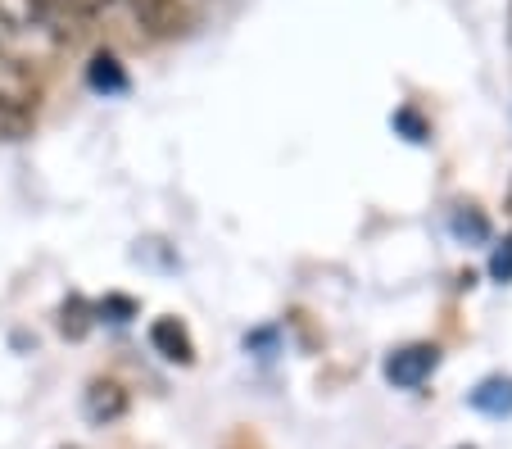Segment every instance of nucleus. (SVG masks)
Returning a JSON list of instances; mask_svg holds the SVG:
<instances>
[{
    "label": "nucleus",
    "instance_id": "f8f14e48",
    "mask_svg": "<svg viewBox=\"0 0 512 449\" xmlns=\"http://www.w3.org/2000/svg\"><path fill=\"white\" fill-rule=\"evenodd\" d=\"M395 123L399 127H408V132H413V141H422L426 137V127H422V118L413 114V109H404V114H395Z\"/></svg>",
    "mask_w": 512,
    "mask_h": 449
},
{
    "label": "nucleus",
    "instance_id": "20e7f679",
    "mask_svg": "<svg viewBox=\"0 0 512 449\" xmlns=\"http://www.w3.org/2000/svg\"><path fill=\"white\" fill-rule=\"evenodd\" d=\"M82 409H87V422H96V427H109V422H118L127 413V391L118 386L114 377H96L87 386V400H82Z\"/></svg>",
    "mask_w": 512,
    "mask_h": 449
},
{
    "label": "nucleus",
    "instance_id": "f03ea898",
    "mask_svg": "<svg viewBox=\"0 0 512 449\" xmlns=\"http://www.w3.org/2000/svg\"><path fill=\"white\" fill-rule=\"evenodd\" d=\"M150 37H186L195 28V10L191 0H127Z\"/></svg>",
    "mask_w": 512,
    "mask_h": 449
},
{
    "label": "nucleus",
    "instance_id": "6e6552de",
    "mask_svg": "<svg viewBox=\"0 0 512 449\" xmlns=\"http://www.w3.org/2000/svg\"><path fill=\"white\" fill-rule=\"evenodd\" d=\"M449 227H454V236H458V241H467V245H485V241H490V218H485L476 205H454Z\"/></svg>",
    "mask_w": 512,
    "mask_h": 449
},
{
    "label": "nucleus",
    "instance_id": "0eeeda50",
    "mask_svg": "<svg viewBox=\"0 0 512 449\" xmlns=\"http://www.w3.org/2000/svg\"><path fill=\"white\" fill-rule=\"evenodd\" d=\"M37 5H41V14L55 23L59 37H68V23H78V19H87V14L109 10L114 0H37Z\"/></svg>",
    "mask_w": 512,
    "mask_h": 449
},
{
    "label": "nucleus",
    "instance_id": "9d476101",
    "mask_svg": "<svg viewBox=\"0 0 512 449\" xmlns=\"http://www.w3.org/2000/svg\"><path fill=\"white\" fill-rule=\"evenodd\" d=\"M59 332L73 336V341H82V336L91 332V304L82 300V295H73V300L59 309Z\"/></svg>",
    "mask_w": 512,
    "mask_h": 449
},
{
    "label": "nucleus",
    "instance_id": "1a4fd4ad",
    "mask_svg": "<svg viewBox=\"0 0 512 449\" xmlns=\"http://www.w3.org/2000/svg\"><path fill=\"white\" fill-rule=\"evenodd\" d=\"M87 82H91L96 91H127V73H123V64H118L109 50H100V55L91 59Z\"/></svg>",
    "mask_w": 512,
    "mask_h": 449
},
{
    "label": "nucleus",
    "instance_id": "423d86ee",
    "mask_svg": "<svg viewBox=\"0 0 512 449\" xmlns=\"http://www.w3.org/2000/svg\"><path fill=\"white\" fill-rule=\"evenodd\" d=\"M467 404H472L476 413H485V418H508L512 413V377H485L481 386L467 395Z\"/></svg>",
    "mask_w": 512,
    "mask_h": 449
},
{
    "label": "nucleus",
    "instance_id": "f257e3e1",
    "mask_svg": "<svg viewBox=\"0 0 512 449\" xmlns=\"http://www.w3.org/2000/svg\"><path fill=\"white\" fill-rule=\"evenodd\" d=\"M41 78L32 69V59L19 50L0 46V137L19 141L32 123H37L41 109Z\"/></svg>",
    "mask_w": 512,
    "mask_h": 449
},
{
    "label": "nucleus",
    "instance_id": "9b49d317",
    "mask_svg": "<svg viewBox=\"0 0 512 449\" xmlns=\"http://www.w3.org/2000/svg\"><path fill=\"white\" fill-rule=\"evenodd\" d=\"M490 277H494L499 286H508V282H512V236L490 254Z\"/></svg>",
    "mask_w": 512,
    "mask_h": 449
},
{
    "label": "nucleus",
    "instance_id": "7ed1b4c3",
    "mask_svg": "<svg viewBox=\"0 0 512 449\" xmlns=\"http://www.w3.org/2000/svg\"><path fill=\"white\" fill-rule=\"evenodd\" d=\"M440 368V350L426 341H413V345H399V350H390L386 359V381L395 386V391H417L431 372Z\"/></svg>",
    "mask_w": 512,
    "mask_h": 449
},
{
    "label": "nucleus",
    "instance_id": "39448f33",
    "mask_svg": "<svg viewBox=\"0 0 512 449\" xmlns=\"http://www.w3.org/2000/svg\"><path fill=\"white\" fill-rule=\"evenodd\" d=\"M150 345H155V350L164 354L168 363H191V359H195L191 332H186L177 318H159V323L150 327Z\"/></svg>",
    "mask_w": 512,
    "mask_h": 449
}]
</instances>
